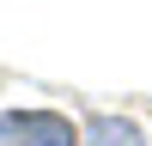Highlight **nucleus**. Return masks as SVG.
I'll return each mask as SVG.
<instances>
[{
	"label": "nucleus",
	"mask_w": 152,
	"mask_h": 146,
	"mask_svg": "<svg viewBox=\"0 0 152 146\" xmlns=\"http://www.w3.org/2000/svg\"><path fill=\"white\" fill-rule=\"evenodd\" d=\"M0 146H79V134L55 110H6L0 116Z\"/></svg>",
	"instance_id": "f257e3e1"
},
{
	"label": "nucleus",
	"mask_w": 152,
	"mask_h": 146,
	"mask_svg": "<svg viewBox=\"0 0 152 146\" xmlns=\"http://www.w3.org/2000/svg\"><path fill=\"white\" fill-rule=\"evenodd\" d=\"M85 146H146L140 128L134 122H116V116H97L91 128H85Z\"/></svg>",
	"instance_id": "f03ea898"
}]
</instances>
